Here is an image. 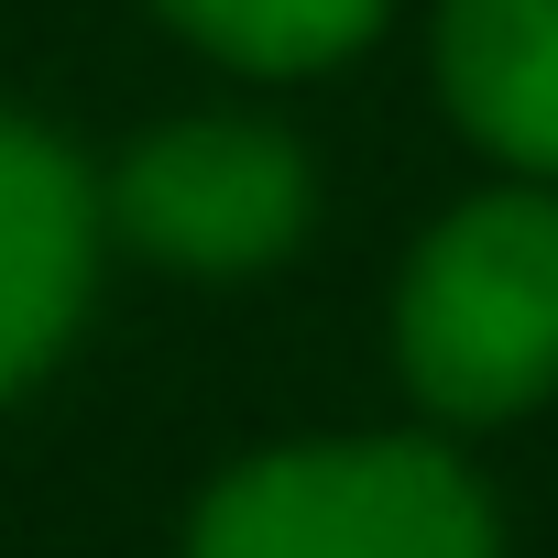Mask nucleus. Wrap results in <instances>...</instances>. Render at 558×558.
<instances>
[{
	"mask_svg": "<svg viewBox=\"0 0 558 558\" xmlns=\"http://www.w3.org/2000/svg\"><path fill=\"white\" fill-rule=\"evenodd\" d=\"M395 362L427 416L493 427L558 395V197L504 186L449 208L395 296Z\"/></svg>",
	"mask_w": 558,
	"mask_h": 558,
	"instance_id": "nucleus-1",
	"label": "nucleus"
},
{
	"mask_svg": "<svg viewBox=\"0 0 558 558\" xmlns=\"http://www.w3.org/2000/svg\"><path fill=\"white\" fill-rule=\"evenodd\" d=\"M186 558H504V536L438 438H307L241 460Z\"/></svg>",
	"mask_w": 558,
	"mask_h": 558,
	"instance_id": "nucleus-2",
	"label": "nucleus"
},
{
	"mask_svg": "<svg viewBox=\"0 0 558 558\" xmlns=\"http://www.w3.org/2000/svg\"><path fill=\"white\" fill-rule=\"evenodd\" d=\"M110 230L175 274H263L307 241L318 175L296 154V132L274 121H175L143 132L132 165L110 175Z\"/></svg>",
	"mask_w": 558,
	"mask_h": 558,
	"instance_id": "nucleus-3",
	"label": "nucleus"
},
{
	"mask_svg": "<svg viewBox=\"0 0 558 558\" xmlns=\"http://www.w3.org/2000/svg\"><path fill=\"white\" fill-rule=\"evenodd\" d=\"M88 274H99L88 165L23 110H0V405L66 351V329L88 318Z\"/></svg>",
	"mask_w": 558,
	"mask_h": 558,
	"instance_id": "nucleus-4",
	"label": "nucleus"
},
{
	"mask_svg": "<svg viewBox=\"0 0 558 558\" xmlns=\"http://www.w3.org/2000/svg\"><path fill=\"white\" fill-rule=\"evenodd\" d=\"M438 88L482 154L514 175H558V0H449Z\"/></svg>",
	"mask_w": 558,
	"mask_h": 558,
	"instance_id": "nucleus-5",
	"label": "nucleus"
},
{
	"mask_svg": "<svg viewBox=\"0 0 558 558\" xmlns=\"http://www.w3.org/2000/svg\"><path fill=\"white\" fill-rule=\"evenodd\" d=\"M154 12L208 45L219 66H252V77H307V66H340L351 45H373L384 0H154Z\"/></svg>",
	"mask_w": 558,
	"mask_h": 558,
	"instance_id": "nucleus-6",
	"label": "nucleus"
}]
</instances>
